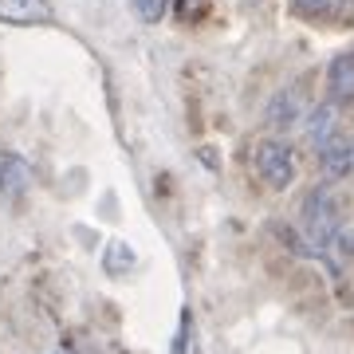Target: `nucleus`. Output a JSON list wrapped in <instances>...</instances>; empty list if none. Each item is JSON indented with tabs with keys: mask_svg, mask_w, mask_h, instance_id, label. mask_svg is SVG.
Listing matches in <instances>:
<instances>
[{
	"mask_svg": "<svg viewBox=\"0 0 354 354\" xmlns=\"http://www.w3.org/2000/svg\"><path fill=\"white\" fill-rule=\"evenodd\" d=\"M252 162H256V177L264 181L268 189H276V193L291 189V181H295V150L283 138H264L256 146Z\"/></svg>",
	"mask_w": 354,
	"mask_h": 354,
	"instance_id": "2",
	"label": "nucleus"
},
{
	"mask_svg": "<svg viewBox=\"0 0 354 354\" xmlns=\"http://www.w3.org/2000/svg\"><path fill=\"white\" fill-rule=\"evenodd\" d=\"M130 8H134V16L142 24H158L169 12V0H130Z\"/></svg>",
	"mask_w": 354,
	"mask_h": 354,
	"instance_id": "10",
	"label": "nucleus"
},
{
	"mask_svg": "<svg viewBox=\"0 0 354 354\" xmlns=\"http://www.w3.org/2000/svg\"><path fill=\"white\" fill-rule=\"evenodd\" d=\"M169 354H201V346H197V327H193V315H189V311L181 315V330H177L174 351H169Z\"/></svg>",
	"mask_w": 354,
	"mask_h": 354,
	"instance_id": "9",
	"label": "nucleus"
},
{
	"mask_svg": "<svg viewBox=\"0 0 354 354\" xmlns=\"http://www.w3.org/2000/svg\"><path fill=\"white\" fill-rule=\"evenodd\" d=\"M304 114H307L304 91L279 87L276 95L268 99V106H264V122H268V127H276V130H291V127H299V122H304Z\"/></svg>",
	"mask_w": 354,
	"mask_h": 354,
	"instance_id": "3",
	"label": "nucleus"
},
{
	"mask_svg": "<svg viewBox=\"0 0 354 354\" xmlns=\"http://www.w3.org/2000/svg\"><path fill=\"white\" fill-rule=\"evenodd\" d=\"M327 102H335V106L354 102V51H342L327 64Z\"/></svg>",
	"mask_w": 354,
	"mask_h": 354,
	"instance_id": "5",
	"label": "nucleus"
},
{
	"mask_svg": "<svg viewBox=\"0 0 354 354\" xmlns=\"http://www.w3.org/2000/svg\"><path fill=\"white\" fill-rule=\"evenodd\" d=\"M304 232L311 236V244H319V248H330V244L339 241L342 205L327 185H315V189L304 197Z\"/></svg>",
	"mask_w": 354,
	"mask_h": 354,
	"instance_id": "1",
	"label": "nucleus"
},
{
	"mask_svg": "<svg viewBox=\"0 0 354 354\" xmlns=\"http://www.w3.org/2000/svg\"><path fill=\"white\" fill-rule=\"evenodd\" d=\"M102 264H106V272H114V276H118V272H130V268H134V256H130L127 244H111Z\"/></svg>",
	"mask_w": 354,
	"mask_h": 354,
	"instance_id": "11",
	"label": "nucleus"
},
{
	"mask_svg": "<svg viewBox=\"0 0 354 354\" xmlns=\"http://www.w3.org/2000/svg\"><path fill=\"white\" fill-rule=\"evenodd\" d=\"M55 12H51L48 0H0V24L12 28H36V24H51Z\"/></svg>",
	"mask_w": 354,
	"mask_h": 354,
	"instance_id": "4",
	"label": "nucleus"
},
{
	"mask_svg": "<svg viewBox=\"0 0 354 354\" xmlns=\"http://www.w3.org/2000/svg\"><path fill=\"white\" fill-rule=\"evenodd\" d=\"M299 127H304V138L319 150L323 142H330L339 134V106H335V102H315V106L304 114Z\"/></svg>",
	"mask_w": 354,
	"mask_h": 354,
	"instance_id": "8",
	"label": "nucleus"
},
{
	"mask_svg": "<svg viewBox=\"0 0 354 354\" xmlns=\"http://www.w3.org/2000/svg\"><path fill=\"white\" fill-rule=\"evenodd\" d=\"M295 4H304V8H315V4H323V0H295Z\"/></svg>",
	"mask_w": 354,
	"mask_h": 354,
	"instance_id": "12",
	"label": "nucleus"
},
{
	"mask_svg": "<svg viewBox=\"0 0 354 354\" xmlns=\"http://www.w3.org/2000/svg\"><path fill=\"white\" fill-rule=\"evenodd\" d=\"M319 169H323V177H330V181L351 177L354 174V142L342 138V134L323 142V146H319Z\"/></svg>",
	"mask_w": 354,
	"mask_h": 354,
	"instance_id": "6",
	"label": "nucleus"
},
{
	"mask_svg": "<svg viewBox=\"0 0 354 354\" xmlns=\"http://www.w3.org/2000/svg\"><path fill=\"white\" fill-rule=\"evenodd\" d=\"M28 181H32V174H28V162H24L16 150L0 146V197H4V201L24 197V193H28Z\"/></svg>",
	"mask_w": 354,
	"mask_h": 354,
	"instance_id": "7",
	"label": "nucleus"
}]
</instances>
